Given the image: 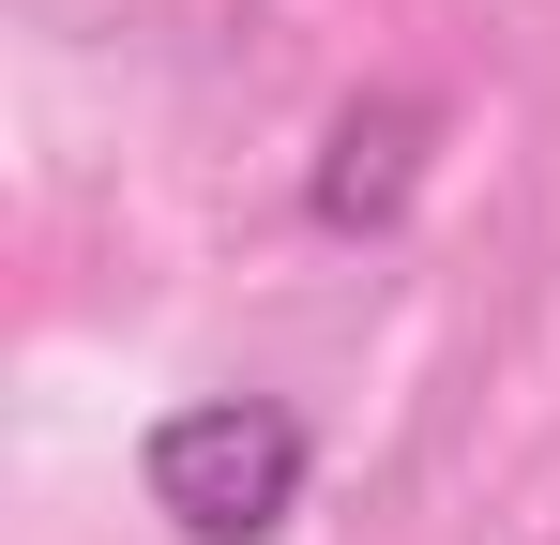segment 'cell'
Returning a JSON list of instances; mask_svg holds the SVG:
<instances>
[{"label": "cell", "instance_id": "obj_1", "mask_svg": "<svg viewBox=\"0 0 560 545\" xmlns=\"http://www.w3.org/2000/svg\"><path fill=\"white\" fill-rule=\"evenodd\" d=\"M152 515L183 545H273L303 515V425H288L273 394H197L152 425Z\"/></svg>", "mask_w": 560, "mask_h": 545}, {"label": "cell", "instance_id": "obj_2", "mask_svg": "<svg viewBox=\"0 0 560 545\" xmlns=\"http://www.w3.org/2000/svg\"><path fill=\"white\" fill-rule=\"evenodd\" d=\"M424 91H364L334 137H318V182H303V212L334 228V243H364V228H394L409 212V182H424Z\"/></svg>", "mask_w": 560, "mask_h": 545}]
</instances>
